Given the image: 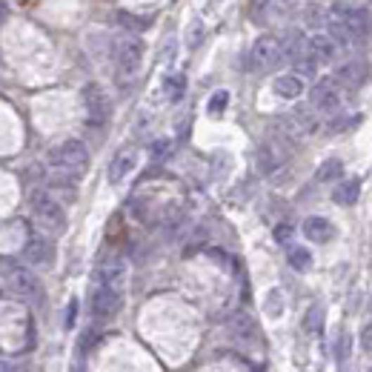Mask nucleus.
I'll list each match as a JSON object with an SVG mask.
<instances>
[{
    "label": "nucleus",
    "mask_w": 372,
    "mask_h": 372,
    "mask_svg": "<svg viewBox=\"0 0 372 372\" xmlns=\"http://www.w3.org/2000/svg\"><path fill=\"white\" fill-rule=\"evenodd\" d=\"M366 77H369V66L364 60H347L335 72V84L344 89H358L366 84Z\"/></svg>",
    "instance_id": "nucleus-12"
},
{
    "label": "nucleus",
    "mask_w": 372,
    "mask_h": 372,
    "mask_svg": "<svg viewBox=\"0 0 372 372\" xmlns=\"http://www.w3.org/2000/svg\"><path fill=\"white\" fill-rule=\"evenodd\" d=\"M341 175H344V163L338 158H329V160H323L318 167L315 181L318 184H333V181H341Z\"/></svg>",
    "instance_id": "nucleus-21"
},
{
    "label": "nucleus",
    "mask_w": 372,
    "mask_h": 372,
    "mask_svg": "<svg viewBox=\"0 0 372 372\" xmlns=\"http://www.w3.org/2000/svg\"><path fill=\"white\" fill-rule=\"evenodd\" d=\"M304 329H307V333H321V329H323V307L321 304L309 307V312L304 318Z\"/></svg>",
    "instance_id": "nucleus-25"
},
{
    "label": "nucleus",
    "mask_w": 372,
    "mask_h": 372,
    "mask_svg": "<svg viewBox=\"0 0 372 372\" xmlns=\"http://www.w3.org/2000/svg\"><path fill=\"white\" fill-rule=\"evenodd\" d=\"M117 23L127 29V32L138 34V32H143V29L149 26V18H138V15H132V12H117Z\"/></svg>",
    "instance_id": "nucleus-24"
},
{
    "label": "nucleus",
    "mask_w": 372,
    "mask_h": 372,
    "mask_svg": "<svg viewBox=\"0 0 372 372\" xmlns=\"http://www.w3.org/2000/svg\"><path fill=\"white\" fill-rule=\"evenodd\" d=\"M309 55L315 63H333L338 55V44L329 34H312L309 37Z\"/></svg>",
    "instance_id": "nucleus-18"
},
{
    "label": "nucleus",
    "mask_w": 372,
    "mask_h": 372,
    "mask_svg": "<svg viewBox=\"0 0 372 372\" xmlns=\"http://www.w3.org/2000/svg\"><path fill=\"white\" fill-rule=\"evenodd\" d=\"M250 60V69H255V72H269V69H275L281 60H283V46H281V40L275 37V34H261L255 44H252V49H250V55H246Z\"/></svg>",
    "instance_id": "nucleus-6"
},
{
    "label": "nucleus",
    "mask_w": 372,
    "mask_h": 372,
    "mask_svg": "<svg viewBox=\"0 0 372 372\" xmlns=\"http://www.w3.org/2000/svg\"><path fill=\"white\" fill-rule=\"evenodd\" d=\"M52 255H55V250H52V243H49L44 235H32V238L23 243V261L32 264V267L49 264Z\"/></svg>",
    "instance_id": "nucleus-13"
},
{
    "label": "nucleus",
    "mask_w": 372,
    "mask_h": 372,
    "mask_svg": "<svg viewBox=\"0 0 372 372\" xmlns=\"http://www.w3.org/2000/svg\"><path fill=\"white\" fill-rule=\"evenodd\" d=\"M138 167V149L135 146H127V149H120L112 163H109V184H123Z\"/></svg>",
    "instance_id": "nucleus-10"
},
{
    "label": "nucleus",
    "mask_w": 372,
    "mask_h": 372,
    "mask_svg": "<svg viewBox=\"0 0 372 372\" xmlns=\"http://www.w3.org/2000/svg\"><path fill=\"white\" fill-rule=\"evenodd\" d=\"M286 258H289V267L298 269V272H307L312 267V255H309V250H304V246H289Z\"/></svg>",
    "instance_id": "nucleus-23"
},
{
    "label": "nucleus",
    "mask_w": 372,
    "mask_h": 372,
    "mask_svg": "<svg viewBox=\"0 0 372 372\" xmlns=\"http://www.w3.org/2000/svg\"><path fill=\"white\" fill-rule=\"evenodd\" d=\"M0 372H20L18 364H9V361H0Z\"/></svg>",
    "instance_id": "nucleus-32"
},
{
    "label": "nucleus",
    "mask_w": 372,
    "mask_h": 372,
    "mask_svg": "<svg viewBox=\"0 0 372 372\" xmlns=\"http://www.w3.org/2000/svg\"><path fill=\"white\" fill-rule=\"evenodd\" d=\"M369 372H372V366H369Z\"/></svg>",
    "instance_id": "nucleus-34"
},
{
    "label": "nucleus",
    "mask_w": 372,
    "mask_h": 372,
    "mask_svg": "<svg viewBox=\"0 0 372 372\" xmlns=\"http://www.w3.org/2000/svg\"><path fill=\"white\" fill-rule=\"evenodd\" d=\"M281 46H283V60L301 63L304 58H312V55H309V37H307L304 32H289V34L281 40Z\"/></svg>",
    "instance_id": "nucleus-17"
},
{
    "label": "nucleus",
    "mask_w": 372,
    "mask_h": 372,
    "mask_svg": "<svg viewBox=\"0 0 372 372\" xmlns=\"http://www.w3.org/2000/svg\"><path fill=\"white\" fill-rule=\"evenodd\" d=\"M84 106H86V117L92 127H103L112 115V103H109V95L98 86V84H86L84 86Z\"/></svg>",
    "instance_id": "nucleus-8"
},
{
    "label": "nucleus",
    "mask_w": 372,
    "mask_h": 372,
    "mask_svg": "<svg viewBox=\"0 0 372 372\" xmlns=\"http://www.w3.org/2000/svg\"><path fill=\"white\" fill-rule=\"evenodd\" d=\"M361 349L372 355V323H366V326L361 329Z\"/></svg>",
    "instance_id": "nucleus-29"
},
{
    "label": "nucleus",
    "mask_w": 372,
    "mask_h": 372,
    "mask_svg": "<svg viewBox=\"0 0 372 372\" xmlns=\"http://www.w3.org/2000/svg\"><path fill=\"white\" fill-rule=\"evenodd\" d=\"M143 55H146V49H143V40H141L138 34H132V32L120 34V37L115 40V63H117V75H120L123 80L132 77V75L141 69Z\"/></svg>",
    "instance_id": "nucleus-5"
},
{
    "label": "nucleus",
    "mask_w": 372,
    "mask_h": 372,
    "mask_svg": "<svg viewBox=\"0 0 372 372\" xmlns=\"http://www.w3.org/2000/svg\"><path fill=\"white\" fill-rule=\"evenodd\" d=\"M304 235H307V240L326 243V240H333L335 226L329 224L326 218H321V215H312V218H307V221H304Z\"/></svg>",
    "instance_id": "nucleus-19"
},
{
    "label": "nucleus",
    "mask_w": 372,
    "mask_h": 372,
    "mask_svg": "<svg viewBox=\"0 0 372 372\" xmlns=\"http://www.w3.org/2000/svg\"><path fill=\"white\" fill-rule=\"evenodd\" d=\"M229 333L238 344H255L258 341V323L252 315H246V312H238L229 318Z\"/></svg>",
    "instance_id": "nucleus-15"
},
{
    "label": "nucleus",
    "mask_w": 372,
    "mask_h": 372,
    "mask_svg": "<svg viewBox=\"0 0 372 372\" xmlns=\"http://www.w3.org/2000/svg\"><path fill=\"white\" fill-rule=\"evenodd\" d=\"M29 206H32V218H34V224L40 229L55 232V235L66 229V210H63V203L55 195L37 189V192H32Z\"/></svg>",
    "instance_id": "nucleus-3"
},
{
    "label": "nucleus",
    "mask_w": 372,
    "mask_h": 372,
    "mask_svg": "<svg viewBox=\"0 0 372 372\" xmlns=\"http://www.w3.org/2000/svg\"><path fill=\"white\" fill-rule=\"evenodd\" d=\"M163 92H167V101L169 103H178L186 92V77L184 75H169L167 84H163Z\"/></svg>",
    "instance_id": "nucleus-22"
},
{
    "label": "nucleus",
    "mask_w": 372,
    "mask_h": 372,
    "mask_svg": "<svg viewBox=\"0 0 372 372\" xmlns=\"http://www.w3.org/2000/svg\"><path fill=\"white\" fill-rule=\"evenodd\" d=\"M326 29H329V37H333L335 44L352 46V44H361V40L372 32V20L358 6L335 4L326 15Z\"/></svg>",
    "instance_id": "nucleus-1"
},
{
    "label": "nucleus",
    "mask_w": 372,
    "mask_h": 372,
    "mask_svg": "<svg viewBox=\"0 0 372 372\" xmlns=\"http://www.w3.org/2000/svg\"><path fill=\"white\" fill-rule=\"evenodd\" d=\"M281 309H283L281 293H278V289H272L269 298H267V312H269V318H278V315H281Z\"/></svg>",
    "instance_id": "nucleus-27"
},
{
    "label": "nucleus",
    "mask_w": 372,
    "mask_h": 372,
    "mask_svg": "<svg viewBox=\"0 0 372 372\" xmlns=\"http://www.w3.org/2000/svg\"><path fill=\"white\" fill-rule=\"evenodd\" d=\"M358 195H361V181L358 178H347V181H338V186L333 192V200L338 206H352L358 200Z\"/></svg>",
    "instance_id": "nucleus-20"
},
{
    "label": "nucleus",
    "mask_w": 372,
    "mask_h": 372,
    "mask_svg": "<svg viewBox=\"0 0 372 372\" xmlns=\"http://www.w3.org/2000/svg\"><path fill=\"white\" fill-rule=\"evenodd\" d=\"M272 89H275V95L283 98V101H295V98L304 95V77H301L298 72H283V75H278V77L272 80Z\"/></svg>",
    "instance_id": "nucleus-16"
},
{
    "label": "nucleus",
    "mask_w": 372,
    "mask_h": 372,
    "mask_svg": "<svg viewBox=\"0 0 372 372\" xmlns=\"http://www.w3.org/2000/svg\"><path fill=\"white\" fill-rule=\"evenodd\" d=\"M312 109L321 112V115H335L341 109V89L335 84V77H321L315 80V86H312Z\"/></svg>",
    "instance_id": "nucleus-7"
},
{
    "label": "nucleus",
    "mask_w": 372,
    "mask_h": 372,
    "mask_svg": "<svg viewBox=\"0 0 372 372\" xmlns=\"http://www.w3.org/2000/svg\"><path fill=\"white\" fill-rule=\"evenodd\" d=\"M6 15H9V9H6V4H0V23L6 20Z\"/></svg>",
    "instance_id": "nucleus-33"
},
{
    "label": "nucleus",
    "mask_w": 372,
    "mask_h": 372,
    "mask_svg": "<svg viewBox=\"0 0 372 372\" xmlns=\"http://www.w3.org/2000/svg\"><path fill=\"white\" fill-rule=\"evenodd\" d=\"M95 283H103V286H112L123 293V286H127V264H123V258H106L95 272Z\"/></svg>",
    "instance_id": "nucleus-11"
},
{
    "label": "nucleus",
    "mask_w": 372,
    "mask_h": 372,
    "mask_svg": "<svg viewBox=\"0 0 372 372\" xmlns=\"http://www.w3.org/2000/svg\"><path fill=\"white\" fill-rule=\"evenodd\" d=\"M275 240L278 243H289V240H293V226H289V224L275 226Z\"/></svg>",
    "instance_id": "nucleus-28"
},
{
    "label": "nucleus",
    "mask_w": 372,
    "mask_h": 372,
    "mask_svg": "<svg viewBox=\"0 0 372 372\" xmlns=\"http://www.w3.org/2000/svg\"><path fill=\"white\" fill-rule=\"evenodd\" d=\"M49 169L55 178H69L77 181L89 169V149L80 141H63L49 152Z\"/></svg>",
    "instance_id": "nucleus-2"
},
{
    "label": "nucleus",
    "mask_w": 372,
    "mask_h": 372,
    "mask_svg": "<svg viewBox=\"0 0 372 372\" xmlns=\"http://www.w3.org/2000/svg\"><path fill=\"white\" fill-rule=\"evenodd\" d=\"M0 275L12 295H18L20 301H34L40 298V281L34 278V272L29 267H20L15 261H0Z\"/></svg>",
    "instance_id": "nucleus-4"
},
{
    "label": "nucleus",
    "mask_w": 372,
    "mask_h": 372,
    "mask_svg": "<svg viewBox=\"0 0 372 372\" xmlns=\"http://www.w3.org/2000/svg\"><path fill=\"white\" fill-rule=\"evenodd\" d=\"M286 163V149L275 141H267L261 149H258V169L264 175H275L281 167Z\"/></svg>",
    "instance_id": "nucleus-14"
},
{
    "label": "nucleus",
    "mask_w": 372,
    "mask_h": 372,
    "mask_svg": "<svg viewBox=\"0 0 372 372\" xmlns=\"http://www.w3.org/2000/svg\"><path fill=\"white\" fill-rule=\"evenodd\" d=\"M75 312H77V301H69V312H66V326L75 323Z\"/></svg>",
    "instance_id": "nucleus-31"
},
{
    "label": "nucleus",
    "mask_w": 372,
    "mask_h": 372,
    "mask_svg": "<svg viewBox=\"0 0 372 372\" xmlns=\"http://www.w3.org/2000/svg\"><path fill=\"white\" fill-rule=\"evenodd\" d=\"M123 307V293L120 289H112V286H103V283H95L92 289V315L106 321V318H115Z\"/></svg>",
    "instance_id": "nucleus-9"
},
{
    "label": "nucleus",
    "mask_w": 372,
    "mask_h": 372,
    "mask_svg": "<svg viewBox=\"0 0 372 372\" xmlns=\"http://www.w3.org/2000/svg\"><path fill=\"white\" fill-rule=\"evenodd\" d=\"M226 103H229V92H226V89H218V92L210 98V106H206V109H210L212 117H218V115L226 112Z\"/></svg>",
    "instance_id": "nucleus-26"
},
{
    "label": "nucleus",
    "mask_w": 372,
    "mask_h": 372,
    "mask_svg": "<svg viewBox=\"0 0 372 372\" xmlns=\"http://www.w3.org/2000/svg\"><path fill=\"white\" fill-rule=\"evenodd\" d=\"M152 155H155L158 160H160L163 155H169V141H158V143L152 146Z\"/></svg>",
    "instance_id": "nucleus-30"
}]
</instances>
